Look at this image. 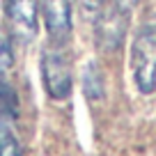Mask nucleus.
<instances>
[{
	"label": "nucleus",
	"mask_w": 156,
	"mask_h": 156,
	"mask_svg": "<svg viewBox=\"0 0 156 156\" xmlns=\"http://www.w3.org/2000/svg\"><path fill=\"white\" fill-rule=\"evenodd\" d=\"M99 14L101 16H99V23H97V41L103 51H115L124 39L126 14H122L115 5L110 9H103L101 7Z\"/></svg>",
	"instance_id": "39448f33"
},
{
	"label": "nucleus",
	"mask_w": 156,
	"mask_h": 156,
	"mask_svg": "<svg viewBox=\"0 0 156 156\" xmlns=\"http://www.w3.org/2000/svg\"><path fill=\"white\" fill-rule=\"evenodd\" d=\"M46 32L55 44H62L71 32V0H39Z\"/></svg>",
	"instance_id": "20e7f679"
},
{
	"label": "nucleus",
	"mask_w": 156,
	"mask_h": 156,
	"mask_svg": "<svg viewBox=\"0 0 156 156\" xmlns=\"http://www.w3.org/2000/svg\"><path fill=\"white\" fill-rule=\"evenodd\" d=\"M5 12H7V21H9L12 37L19 44H30L37 34L39 0H7Z\"/></svg>",
	"instance_id": "7ed1b4c3"
},
{
	"label": "nucleus",
	"mask_w": 156,
	"mask_h": 156,
	"mask_svg": "<svg viewBox=\"0 0 156 156\" xmlns=\"http://www.w3.org/2000/svg\"><path fill=\"white\" fill-rule=\"evenodd\" d=\"M0 156H21V145L9 131L7 124L0 122Z\"/></svg>",
	"instance_id": "1a4fd4ad"
},
{
	"label": "nucleus",
	"mask_w": 156,
	"mask_h": 156,
	"mask_svg": "<svg viewBox=\"0 0 156 156\" xmlns=\"http://www.w3.org/2000/svg\"><path fill=\"white\" fill-rule=\"evenodd\" d=\"M103 2H106V0H78V5H80L83 14H87V16L99 14V12H101V7H103Z\"/></svg>",
	"instance_id": "9d476101"
},
{
	"label": "nucleus",
	"mask_w": 156,
	"mask_h": 156,
	"mask_svg": "<svg viewBox=\"0 0 156 156\" xmlns=\"http://www.w3.org/2000/svg\"><path fill=\"white\" fill-rule=\"evenodd\" d=\"M83 90L87 94V99L92 101H99L103 99V73L99 69L97 62H90L83 71Z\"/></svg>",
	"instance_id": "423d86ee"
},
{
	"label": "nucleus",
	"mask_w": 156,
	"mask_h": 156,
	"mask_svg": "<svg viewBox=\"0 0 156 156\" xmlns=\"http://www.w3.org/2000/svg\"><path fill=\"white\" fill-rule=\"evenodd\" d=\"M41 76H44V87L48 97L53 99H67L71 94V67L62 51V44L46 46L41 53Z\"/></svg>",
	"instance_id": "f03ea898"
},
{
	"label": "nucleus",
	"mask_w": 156,
	"mask_h": 156,
	"mask_svg": "<svg viewBox=\"0 0 156 156\" xmlns=\"http://www.w3.org/2000/svg\"><path fill=\"white\" fill-rule=\"evenodd\" d=\"M138 2H140V0H115V7L122 12V14L129 16V14H131V12L138 7Z\"/></svg>",
	"instance_id": "9b49d317"
},
{
	"label": "nucleus",
	"mask_w": 156,
	"mask_h": 156,
	"mask_svg": "<svg viewBox=\"0 0 156 156\" xmlns=\"http://www.w3.org/2000/svg\"><path fill=\"white\" fill-rule=\"evenodd\" d=\"M131 67L136 85L142 94L156 90V25L147 23L138 30L131 46Z\"/></svg>",
	"instance_id": "f257e3e1"
},
{
	"label": "nucleus",
	"mask_w": 156,
	"mask_h": 156,
	"mask_svg": "<svg viewBox=\"0 0 156 156\" xmlns=\"http://www.w3.org/2000/svg\"><path fill=\"white\" fill-rule=\"evenodd\" d=\"M19 97H16L14 87H12L7 80H0V115L12 117L16 119L19 117Z\"/></svg>",
	"instance_id": "0eeeda50"
},
{
	"label": "nucleus",
	"mask_w": 156,
	"mask_h": 156,
	"mask_svg": "<svg viewBox=\"0 0 156 156\" xmlns=\"http://www.w3.org/2000/svg\"><path fill=\"white\" fill-rule=\"evenodd\" d=\"M12 67H14V51L12 41L5 32H0V80H7Z\"/></svg>",
	"instance_id": "6e6552de"
}]
</instances>
